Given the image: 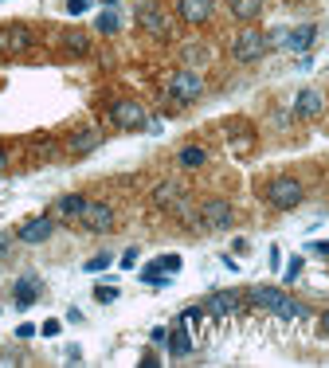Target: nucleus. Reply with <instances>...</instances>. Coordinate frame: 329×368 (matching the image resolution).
Segmentation results:
<instances>
[{"instance_id":"f257e3e1","label":"nucleus","mask_w":329,"mask_h":368,"mask_svg":"<svg viewBox=\"0 0 329 368\" xmlns=\"http://www.w3.org/2000/svg\"><path fill=\"white\" fill-rule=\"evenodd\" d=\"M247 302L267 309V314H279V318H309V309L302 306V302H294L286 290H279V286H251Z\"/></svg>"},{"instance_id":"f03ea898","label":"nucleus","mask_w":329,"mask_h":368,"mask_svg":"<svg viewBox=\"0 0 329 368\" xmlns=\"http://www.w3.org/2000/svg\"><path fill=\"white\" fill-rule=\"evenodd\" d=\"M231 59L235 63H259L263 55L270 51V43H267V31H259V28H251V24H243L235 36H231Z\"/></svg>"},{"instance_id":"7ed1b4c3","label":"nucleus","mask_w":329,"mask_h":368,"mask_svg":"<svg viewBox=\"0 0 329 368\" xmlns=\"http://www.w3.org/2000/svg\"><path fill=\"white\" fill-rule=\"evenodd\" d=\"M263 196H267L270 208L290 212V208H298L302 200H306V184H302L298 177H270L267 189H263Z\"/></svg>"},{"instance_id":"20e7f679","label":"nucleus","mask_w":329,"mask_h":368,"mask_svg":"<svg viewBox=\"0 0 329 368\" xmlns=\"http://www.w3.org/2000/svg\"><path fill=\"white\" fill-rule=\"evenodd\" d=\"M79 228L90 231V235H110V231L118 228V212H114V204H106V200H90L79 216Z\"/></svg>"},{"instance_id":"39448f33","label":"nucleus","mask_w":329,"mask_h":368,"mask_svg":"<svg viewBox=\"0 0 329 368\" xmlns=\"http://www.w3.org/2000/svg\"><path fill=\"white\" fill-rule=\"evenodd\" d=\"M106 118L118 126V130H145L149 126V114H145V106L133 98H114L106 106Z\"/></svg>"},{"instance_id":"423d86ee","label":"nucleus","mask_w":329,"mask_h":368,"mask_svg":"<svg viewBox=\"0 0 329 368\" xmlns=\"http://www.w3.org/2000/svg\"><path fill=\"white\" fill-rule=\"evenodd\" d=\"M200 223L208 231H231L235 223V208H231V200H219V196H208L200 204Z\"/></svg>"},{"instance_id":"0eeeda50","label":"nucleus","mask_w":329,"mask_h":368,"mask_svg":"<svg viewBox=\"0 0 329 368\" xmlns=\"http://www.w3.org/2000/svg\"><path fill=\"white\" fill-rule=\"evenodd\" d=\"M153 208L173 212V216H184V212H189V189L177 184V180H161L157 189H153Z\"/></svg>"},{"instance_id":"6e6552de","label":"nucleus","mask_w":329,"mask_h":368,"mask_svg":"<svg viewBox=\"0 0 329 368\" xmlns=\"http://www.w3.org/2000/svg\"><path fill=\"white\" fill-rule=\"evenodd\" d=\"M169 94H173V102L189 106V102H196L200 94H204V79H200L192 67H180L177 75L169 79Z\"/></svg>"},{"instance_id":"1a4fd4ad","label":"nucleus","mask_w":329,"mask_h":368,"mask_svg":"<svg viewBox=\"0 0 329 368\" xmlns=\"http://www.w3.org/2000/svg\"><path fill=\"white\" fill-rule=\"evenodd\" d=\"M138 28L145 31V36H153V40H169L173 36V20L157 8V4H141L138 8Z\"/></svg>"},{"instance_id":"9d476101","label":"nucleus","mask_w":329,"mask_h":368,"mask_svg":"<svg viewBox=\"0 0 329 368\" xmlns=\"http://www.w3.org/2000/svg\"><path fill=\"white\" fill-rule=\"evenodd\" d=\"M243 294L240 290H212L208 302H204V309H208V318H235L243 309Z\"/></svg>"},{"instance_id":"9b49d317","label":"nucleus","mask_w":329,"mask_h":368,"mask_svg":"<svg viewBox=\"0 0 329 368\" xmlns=\"http://www.w3.org/2000/svg\"><path fill=\"white\" fill-rule=\"evenodd\" d=\"M216 16V0H177V20H184L189 28H204Z\"/></svg>"},{"instance_id":"f8f14e48","label":"nucleus","mask_w":329,"mask_h":368,"mask_svg":"<svg viewBox=\"0 0 329 368\" xmlns=\"http://www.w3.org/2000/svg\"><path fill=\"white\" fill-rule=\"evenodd\" d=\"M55 223H59V219H51V216H31L28 223L16 228V239H20V243H47V239L55 235Z\"/></svg>"},{"instance_id":"ddd939ff","label":"nucleus","mask_w":329,"mask_h":368,"mask_svg":"<svg viewBox=\"0 0 329 368\" xmlns=\"http://www.w3.org/2000/svg\"><path fill=\"white\" fill-rule=\"evenodd\" d=\"M102 145V130L98 126H79V130L67 138V153L71 157H87V153H94Z\"/></svg>"},{"instance_id":"4468645a","label":"nucleus","mask_w":329,"mask_h":368,"mask_svg":"<svg viewBox=\"0 0 329 368\" xmlns=\"http://www.w3.org/2000/svg\"><path fill=\"white\" fill-rule=\"evenodd\" d=\"M165 348H169V357L173 360H184V357H192V348H196V341H192V333H189V325L177 318V325L169 329V341H165Z\"/></svg>"},{"instance_id":"2eb2a0df","label":"nucleus","mask_w":329,"mask_h":368,"mask_svg":"<svg viewBox=\"0 0 329 368\" xmlns=\"http://www.w3.org/2000/svg\"><path fill=\"white\" fill-rule=\"evenodd\" d=\"M321 114H326V98H321V90H298V98H294V118L309 122V118H321Z\"/></svg>"},{"instance_id":"dca6fc26","label":"nucleus","mask_w":329,"mask_h":368,"mask_svg":"<svg viewBox=\"0 0 329 368\" xmlns=\"http://www.w3.org/2000/svg\"><path fill=\"white\" fill-rule=\"evenodd\" d=\"M40 294H43V286H40V279H36V274H20V279H16V286H12V298H16V306H20V309L36 306V302H40Z\"/></svg>"},{"instance_id":"f3484780","label":"nucleus","mask_w":329,"mask_h":368,"mask_svg":"<svg viewBox=\"0 0 329 368\" xmlns=\"http://www.w3.org/2000/svg\"><path fill=\"white\" fill-rule=\"evenodd\" d=\"M224 4H228V12L240 24H255L263 16V8H267V0H224Z\"/></svg>"},{"instance_id":"a211bd4d","label":"nucleus","mask_w":329,"mask_h":368,"mask_svg":"<svg viewBox=\"0 0 329 368\" xmlns=\"http://www.w3.org/2000/svg\"><path fill=\"white\" fill-rule=\"evenodd\" d=\"M90 204V196H82V192H67V196H59V204H55V219H75L79 223L82 208Z\"/></svg>"},{"instance_id":"6ab92c4d","label":"nucleus","mask_w":329,"mask_h":368,"mask_svg":"<svg viewBox=\"0 0 329 368\" xmlns=\"http://www.w3.org/2000/svg\"><path fill=\"white\" fill-rule=\"evenodd\" d=\"M63 51H67V55H75V59H87L90 51H94V43H90L87 31L67 28V31H63Z\"/></svg>"},{"instance_id":"aec40b11","label":"nucleus","mask_w":329,"mask_h":368,"mask_svg":"<svg viewBox=\"0 0 329 368\" xmlns=\"http://www.w3.org/2000/svg\"><path fill=\"white\" fill-rule=\"evenodd\" d=\"M314 40H318V28L314 24H298V28H286V47L290 51H309L314 47Z\"/></svg>"},{"instance_id":"412c9836","label":"nucleus","mask_w":329,"mask_h":368,"mask_svg":"<svg viewBox=\"0 0 329 368\" xmlns=\"http://www.w3.org/2000/svg\"><path fill=\"white\" fill-rule=\"evenodd\" d=\"M4 31V47L16 55V51H28L31 43H36V36H31V28H24V24H12V28H0Z\"/></svg>"},{"instance_id":"4be33fe9","label":"nucleus","mask_w":329,"mask_h":368,"mask_svg":"<svg viewBox=\"0 0 329 368\" xmlns=\"http://www.w3.org/2000/svg\"><path fill=\"white\" fill-rule=\"evenodd\" d=\"M177 165H180V169H189V172L204 169V165H208V149H204V145H180Z\"/></svg>"},{"instance_id":"5701e85b","label":"nucleus","mask_w":329,"mask_h":368,"mask_svg":"<svg viewBox=\"0 0 329 368\" xmlns=\"http://www.w3.org/2000/svg\"><path fill=\"white\" fill-rule=\"evenodd\" d=\"M94 31H98V36H118L122 31V16L114 8H102L98 20H94Z\"/></svg>"},{"instance_id":"b1692460","label":"nucleus","mask_w":329,"mask_h":368,"mask_svg":"<svg viewBox=\"0 0 329 368\" xmlns=\"http://www.w3.org/2000/svg\"><path fill=\"white\" fill-rule=\"evenodd\" d=\"M141 282H145V286H153V290H165V286H169V270H161L157 259H153L149 267H141Z\"/></svg>"},{"instance_id":"393cba45","label":"nucleus","mask_w":329,"mask_h":368,"mask_svg":"<svg viewBox=\"0 0 329 368\" xmlns=\"http://www.w3.org/2000/svg\"><path fill=\"white\" fill-rule=\"evenodd\" d=\"M110 263H114V255H110V251H98V255H90L87 263H82V270H87V274H98V270H106Z\"/></svg>"},{"instance_id":"a878e982","label":"nucleus","mask_w":329,"mask_h":368,"mask_svg":"<svg viewBox=\"0 0 329 368\" xmlns=\"http://www.w3.org/2000/svg\"><path fill=\"white\" fill-rule=\"evenodd\" d=\"M204 318H208V309L204 306H184L180 309V321H184V325H200Z\"/></svg>"},{"instance_id":"bb28decb","label":"nucleus","mask_w":329,"mask_h":368,"mask_svg":"<svg viewBox=\"0 0 329 368\" xmlns=\"http://www.w3.org/2000/svg\"><path fill=\"white\" fill-rule=\"evenodd\" d=\"M118 294H122L118 286H98V290H94V302H102V306H110V302H118Z\"/></svg>"},{"instance_id":"cd10ccee","label":"nucleus","mask_w":329,"mask_h":368,"mask_svg":"<svg viewBox=\"0 0 329 368\" xmlns=\"http://www.w3.org/2000/svg\"><path fill=\"white\" fill-rule=\"evenodd\" d=\"M157 267H161V270H169V274H177V270L184 267V259H180V255H161Z\"/></svg>"},{"instance_id":"c85d7f7f","label":"nucleus","mask_w":329,"mask_h":368,"mask_svg":"<svg viewBox=\"0 0 329 368\" xmlns=\"http://www.w3.org/2000/svg\"><path fill=\"white\" fill-rule=\"evenodd\" d=\"M90 4H94V0H67L63 8H67V16H87V12H90Z\"/></svg>"},{"instance_id":"c756f323","label":"nucleus","mask_w":329,"mask_h":368,"mask_svg":"<svg viewBox=\"0 0 329 368\" xmlns=\"http://www.w3.org/2000/svg\"><path fill=\"white\" fill-rule=\"evenodd\" d=\"M138 259H141V251H138V247H130V251H122V270H130V267H138Z\"/></svg>"},{"instance_id":"7c9ffc66","label":"nucleus","mask_w":329,"mask_h":368,"mask_svg":"<svg viewBox=\"0 0 329 368\" xmlns=\"http://www.w3.org/2000/svg\"><path fill=\"white\" fill-rule=\"evenodd\" d=\"M36 333H40V329L31 325V321H20V325H16V337H20V341H31Z\"/></svg>"},{"instance_id":"2f4dec72","label":"nucleus","mask_w":329,"mask_h":368,"mask_svg":"<svg viewBox=\"0 0 329 368\" xmlns=\"http://www.w3.org/2000/svg\"><path fill=\"white\" fill-rule=\"evenodd\" d=\"M298 274H302V259H294V263L286 267V274H282V282H294Z\"/></svg>"},{"instance_id":"473e14b6","label":"nucleus","mask_w":329,"mask_h":368,"mask_svg":"<svg viewBox=\"0 0 329 368\" xmlns=\"http://www.w3.org/2000/svg\"><path fill=\"white\" fill-rule=\"evenodd\" d=\"M59 321H55V318H51V321H43V325H40V333H43V337H55V333H59Z\"/></svg>"},{"instance_id":"72a5a7b5","label":"nucleus","mask_w":329,"mask_h":368,"mask_svg":"<svg viewBox=\"0 0 329 368\" xmlns=\"http://www.w3.org/2000/svg\"><path fill=\"white\" fill-rule=\"evenodd\" d=\"M309 251H314V255H321V259H329V239H318V243H309Z\"/></svg>"},{"instance_id":"f704fd0d","label":"nucleus","mask_w":329,"mask_h":368,"mask_svg":"<svg viewBox=\"0 0 329 368\" xmlns=\"http://www.w3.org/2000/svg\"><path fill=\"white\" fill-rule=\"evenodd\" d=\"M149 341H153V345H165V341H169V329H153Z\"/></svg>"},{"instance_id":"c9c22d12","label":"nucleus","mask_w":329,"mask_h":368,"mask_svg":"<svg viewBox=\"0 0 329 368\" xmlns=\"http://www.w3.org/2000/svg\"><path fill=\"white\" fill-rule=\"evenodd\" d=\"M8 165H12V153H8V149H4V145H0V172L8 169Z\"/></svg>"},{"instance_id":"e433bc0d","label":"nucleus","mask_w":329,"mask_h":368,"mask_svg":"<svg viewBox=\"0 0 329 368\" xmlns=\"http://www.w3.org/2000/svg\"><path fill=\"white\" fill-rule=\"evenodd\" d=\"M279 263H282V251L270 247V270H279Z\"/></svg>"},{"instance_id":"4c0bfd02","label":"nucleus","mask_w":329,"mask_h":368,"mask_svg":"<svg viewBox=\"0 0 329 368\" xmlns=\"http://www.w3.org/2000/svg\"><path fill=\"white\" fill-rule=\"evenodd\" d=\"M184 59H204V47H184Z\"/></svg>"},{"instance_id":"58836bf2","label":"nucleus","mask_w":329,"mask_h":368,"mask_svg":"<svg viewBox=\"0 0 329 368\" xmlns=\"http://www.w3.org/2000/svg\"><path fill=\"white\" fill-rule=\"evenodd\" d=\"M67 360H82V348L79 345H67Z\"/></svg>"},{"instance_id":"ea45409f","label":"nucleus","mask_w":329,"mask_h":368,"mask_svg":"<svg viewBox=\"0 0 329 368\" xmlns=\"http://www.w3.org/2000/svg\"><path fill=\"white\" fill-rule=\"evenodd\" d=\"M321 321H326V329H329V314H326V318H321Z\"/></svg>"},{"instance_id":"a19ab883","label":"nucleus","mask_w":329,"mask_h":368,"mask_svg":"<svg viewBox=\"0 0 329 368\" xmlns=\"http://www.w3.org/2000/svg\"><path fill=\"white\" fill-rule=\"evenodd\" d=\"M0 47H4V31H0Z\"/></svg>"},{"instance_id":"79ce46f5","label":"nucleus","mask_w":329,"mask_h":368,"mask_svg":"<svg viewBox=\"0 0 329 368\" xmlns=\"http://www.w3.org/2000/svg\"><path fill=\"white\" fill-rule=\"evenodd\" d=\"M106 8H114V0H106Z\"/></svg>"}]
</instances>
